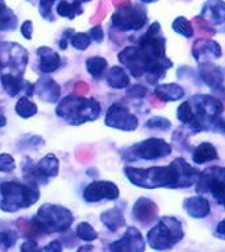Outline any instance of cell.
Wrapping results in <instances>:
<instances>
[{
    "mask_svg": "<svg viewBox=\"0 0 225 252\" xmlns=\"http://www.w3.org/2000/svg\"><path fill=\"white\" fill-rule=\"evenodd\" d=\"M117 58L133 78L145 76L146 82L154 86L174 66L173 61L166 55V38L162 35L161 24L158 21L148 28L136 46L124 47Z\"/></svg>",
    "mask_w": 225,
    "mask_h": 252,
    "instance_id": "1",
    "label": "cell"
},
{
    "mask_svg": "<svg viewBox=\"0 0 225 252\" xmlns=\"http://www.w3.org/2000/svg\"><path fill=\"white\" fill-rule=\"evenodd\" d=\"M124 175L130 184L142 189H183L196 184L200 171L186 160L175 158L167 165H155L148 168L125 167Z\"/></svg>",
    "mask_w": 225,
    "mask_h": 252,
    "instance_id": "2",
    "label": "cell"
},
{
    "mask_svg": "<svg viewBox=\"0 0 225 252\" xmlns=\"http://www.w3.org/2000/svg\"><path fill=\"white\" fill-rule=\"evenodd\" d=\"M55 113L69 125L79 126L98 120L102 114V105L95 97L67 94L58 101Z\"/></svg>",
    "mask_w": 225,
    "mask_h": 252,
    "instance_id": "3",
    "label": "cell"
},
{
    "mask_svg": "<svg viewBox=\"0 0 225 252\" xmlns=\"http://www.w3.org/2000/svg\"><path fill=\"white\" fill-rule=\"evenodd\" d=\"M39 197V185L29 181L7 180L0 183V210L4 213H16L31 208L38 202Z\"/></svg>",
    "mask_w": 225,
    "mask_h": 252,
    "instance_id": "4",
    "label": "cell"
},
{
    "mask_svg": "<svg viewBox=\"0 0 225 252\" xmlns=\"http://www.w3.org/2000/svg\"><path fill=\"white\" fill-rule=\"evenodd\" d=\"M73 222L74 214L70 209L57 204L41 205L37 213L31 218V224L41 235L69 231Z\"/></svg>",
    "mask_w": 225,
    "mask_h": 252,
    "instance_id": "5",
    "label": "cell"
},
{
    "mask_svg": "<svg viewBox=\"0 0 225 252\" xmlns=\"http://www.w3.org/2000/svg\"><path fill=\"white\" fill-rule=\"evenodd\" d=\"M185 238V228L181 220L174 216L158 218L153 227L146 234V243L155 251L173 250Z\"/></svg>",
    "mask_w": 225,
    "mask_h": 252,
    "instance_id": "6",
    "label": "cell"
},
{
    "mask_svg": "<svg viewBox=\"0 0 225 252\" xmlns=\"http://www.w3.org/2000/svg\"><path fill=\"white\" fill-rule=\"evenodd\" d=\"M188 101L193 113L192 122L187 126L191 133L211 131L213 121L220 117L224 110L223 102L216 96L209 94H193Z\"/></svg>",
    "mask_w": 225,
    "mask_h": 252,
    "instance_id": "7",
    "label": "cell"
},
{
    "mask_svg": "<svg viewBox=\"0 0 225 252\" xmlns=\"http://www.w3.org/2000/svg\"><path fill=\"white\" fill-rule=\"evenodd\" d=\"M173 153V146L163 138L150 137L140 141L128 149L122 150V159L126 161H157L170 157Z\"/></svg>",
    "mask_w": 225,
    "mask_h": 252,
    "instance_id": "8",
    "label": "cell"
},
{
    "mask_svg": "<svg viewBox=\"0 0 225 252\" xmlns=\"http://www.w3.org/2000/svg\"><path fill=\"white\" fill-rule=\"evenodd\" d=\"M195 185L199 194L209 193L215 202L225 210V167L211 165L205 168L200 172Z\"/></svg>",
    "mask_w": 225,
    "mask_h": 252,
    "instance_id": "9",
    "label": "cell"
},
{
    "mask_svg": "<svg viewBox=\"0 0 225 252\" xmlns=\"http://www.w3.org/2000/svg\"><path fill=\"white\" fill-rule=\"evenodd\" d=\"M148 21V12L141 4H126L111 16V24L120 32H137Z\"/></svg>",
    "mask_w": 225,
    "mask_h": 252,
    "instance_id": "10",
    "label": "cell"
},
{
    "mask_svg": "<svg viewBox=\"0 0 225 252\" xmlns=\"http://www.w3.org/2000/svg\"><path fill=\"white\" fill-rule=\"evenodd\" d=\"M104 124L107 127L120 131H134L138 127V118L129 110V108L121 102H113L107 109Z\"/></svg>",
    "mask_w": 225,
    "mask_h": 252,
    "instance_id": "11",
    "label": "cell"
},
{
    "mask_svg": "<svg viewBox=\"0 0 225 252\" xmlns=\"http://www.w3.org/2000/svg\"><path fill=\"white\" fill-rule=\"evenodd\" d=\"M120 197V188L113 181L94 180L84 187L82 198L87 204H99L102 201H116Z\"/></svg>",
    "mask_w": 225,
    "mask_h": 252,
    "instance_id": "12",
    "label": "cell"
},
{
    "mask_svg": "<svg viewBox=\"0 0 225 252\" xmlns=\"http://www.w3.org/2000/svg\"><path fill=\"white\" fill-rule=\"evenodd\" d=\"M159 208L148 197H138L132 208V218L141 227H149L158 220Z\"/></svg>",
    "mask_w": 225,
    "mask_h": 252,
    "instance_id": "13",
    "label": "cell"
},
{
    "mask_svg": "<svg viewBox=\"0 0 225 252\" xmlns=\"http://www.w3.org/2000/svg\"><path fill=\"white\" fill-rule=\"evenodd\" d=\"M146 247V240L137 227L126 228L125 234L117 240L110 243L108 250L113 252H142Z\"/></svg>",
    "mask_w": 225,
    "mask_h": 252,
    "instance_id": "14",
    "label": "cell"
},
{
    "mask_svg": "<svg viewBox=\"0 0 225 252\" xmlns=\"http://www.w3.org/2000/svg\"><path fill=\"white\" fill-rule=\"evenodd\" d=\"M201 19L213 25L216 31L225 32V1L224 0H207L203 4L200 13Z\"/></svg>",
    "mask_w": 225,
    "mask_h": 252,
    "instance_id": "15",
    "label": "cell"
},
{
    "mask_svg": "<svg viewBox=\"0 0 225 252\" xmlns=\"http://www.w3.org/2000/svg\"><path fill=\"white\" fill-rule=\"evenodd\" d=\"M199 76L201 82L205 83V86H208L212 90H220L223 87V82H224L223 70L221 67L215 64L209 59L199 62Z\"/></svg>",
    "mask_w": 225,
    "mask_h": 252,
    "instance_id": "16",
    "label": "cell"
},
{
    "mask_svg": "<svg viewBox=\"0 0 225 252\" xmlns=\"http://www.w3.org/2000/svg\"><path fill=\"white\" fill-rule=\"evenodd\" d=\"M182 208L185 209V212L191 218H195V220H203L211 214V204L207 200V197L203 194L185 198L182 202Z\"/></svg>",
    "mask_w": 225,
    "mask_h": 252,
    "instance_id": "17",
    "label": "cell"
},
{
    "mask_svg": "<svg viewBox=\"0 0 225 252\" xmlns=\"http://www.w3.org/2000/svg\"><path fill=\"white\" fill-rule=\"evenodd\" d=\"M35 94L43 102L55 104L61 98V86L54 79L42 78L35 84Z\"/></svg>",
    "mask_w": 225,
    "mask_h": 252,
    "instance_id": "18",
    "label": "cell"
},
{
    "mask_svg": "<svg viewBox=\"0 0 225 252\" xmlns=\"http://www.w3.org/2000/svg\"><path fill=\"white\" fill-rule=\"evenodd\" d=\"M37 57H38V70L41 74H53L62 64L59 53L49 46L38 47Z\"/></svg>",
    "mask_w": 225,
    "mask_h": 252,
    "instance_id": "19",
    "label": "cell"
},
{
    "mask_svg": "<svg viewBox=\"0 0 225 252\" xmlns=\"http://www.w3.org/2000/svg\"><path fill=\"white\" fill-rule=\"evenodd\" d=\"M223 55V49L216 41L213 39L200 38L196 39L192 45V57L197 62L208 59V57H212L215 59H219Z\"/></svg>",
    "mask_w": 225,
    "mask_h": 252,
    "instance_id": "20",
    "label": "cell"
},
{
    "mask_svg": "<svg viewBox=\"0 0 225 252\" xmlns=\"http://www.w3.org/2000/svg\"><path fill=\"white\" fill-rule=\"evenodd\" d=\"M154 94L162 102H175L185 97L186 91L178 83H159L154 88Z\"/></svg>",
    "mask_w": 225,
    "mask_h": 252,
    "instance_id": "21",
    "label": "cell"
},
{
    "mask_svg": "<svg viewBox=\"0 0 225 252\" xmlns=\"http://www.w3.org/2000/svg\"><path fill=\"white\" fill-rule=\"evenodd\" d=\"M219 159L216 146L211 142H201L192 150V161L197 165L207 164Z\"/></svg>",
    "mask_w": 225,
    "mask_h": 252,
    "instance_id": "22",
    "label": "cell"
},
{
    "mask_svg": "<svg viewBox=\"0 0 225 252\" xmlns=\"http://www.w3.org/2000/svg\"><path fill=\"white\" fill-rule=\"evenodd\" d=\"M100 220L104 224V227L111 232H117L120 228L125 227L126 220L124 212L118 208H112L100 214Z\"/></svg>",
    "mask_w": 225,
    "mask_h": 252,
    "instance_id": "23",
    "label": "cell"
},
{
    "mask_svg": "<svg viewBox=\"0 0 225 252\" xmlns=\"http://www.w3.org/2000/svg\"><path fill=\"white\" fill-rule=\"evenodd\" d=\"M107 84L113 90H126L130 86L128 71L121 66H112L106 72Z\"/></svg>",
    "mask_w": 225,
    "mask_h": 252,
    "instance_id": "24",
    "label": "cell"
},
{
    "mask_svg": "<svg viewBox=\"0 0 225 252\" xmlns=\"http://www.w3.org/2000/svg\"><path fill=\"white\" fill-rule=\"evenodd\" d=\"M0 82H1L3 90L7 92L9 97H16L27 84L24 82L23 75L15 74V72L1 74L0 75Z\"/></svg>",
    "mask_w": 225,
    "mask_h": 252,
    "instance_id": "25",
    "label": "cell"
},
{
    "mask_svg": "<svg viewBox=\"0 0 225 252\" xmlns=\"http://www.w3.org/2000/svg\"><path fill=\"white\" fill-rule=\"evenodd\" d=\"M36 164H37V168H38L39 172L42 173L47 180H50V179H54V177L58 176L59 160L55 154H46V155H45L38 163H36Z\"/></svg>",
    "mask_w": 225,
    "mask_h": 252,
    "instance_id": "26",
    "label": "cell"
},
{
    "mask_svg": "<svg viewBox=\"0 0 225 252\" xmlns=\"http://www.w3.org/2000/svg\"><path fill=\"white\" fill-rule=\"evenodd\" d=\"M82 4L83 3H80L79 0H73V1L59 0V3L55 7V12H57V15L63 17V19L74 20L75 17H78L84 12Z\"/></svg>",
    "mask_w": 225,
    "mask_h": 252,
    "instance_id": "27",
    "label": "cell"
},
{
    "mask_svg": "<svg viewBox=\"0 0 225 252\" xmlns=\"http://www.w3.org/2000/svg\"><path fill=\"white\" fill-rule=\"evenodd\" d=\"M86 70L91 75V78L102 79L108 70V61L100 55H94L86 59Z\"/></svg>",
    "mask_w": 225,
    "mask_h": 252,
    "instance_id": "28",
    "label": "cell"
},
{
    "mask_svg": "<svg viewBox=\"0 0 225 252\" xmlns=\"http://www.w3.org/2000/svg\"><path fill=\"white\" fill-rule=\"evenodd\" d=\"M23 176L25 181H29V183H33V184L37 185H43L49 183L46 177L38 171L37 164L33 160H31L29 158H27L23 163Z\"/></svg>",
    "mask_w": 225,
    "mask_h": 252,
    "instance_id": "29",
    "label": "cell"
},
{
    "mask_svg": "<svg viewBox=\"0 0 225 252\" xmlns=\"http://www.w3.org/2000/svg\"><path fill=\"white\" fill-rule=\"evenodd\" d=\"M15 112L20 118L28 120V118L35 117L36 114L38 113V106L36 105V102L32 101L28 96L24 94L16 102Z\"/></svg>",
    "mask_w": 225,
    "mask_h": 252,
    "instance_id": "30",
    "label": "cell"
},
{
    "mask_svg": "<svg viewBox=\"0 0 225 252\" xmlns=\"http://www.w3.org/2000/svg\"><path fill=\"white\" fill-rule=\"evenodd\" d=\"M171 28H173V31L177 34H179L186 39L193 38V35H195V29L192 27V23L187 17H185V16L175 17L173 20V23H171Z\"/></svg>",
    "mask_w": 225,
    "mask_h": 252,
    "instance_id": "31",
    "label": "cell"
},
{
    "mask_svg": "<svg viewBox=\"0 0 225 252\" xmlns=\"http://www.w3.org/2000/svg\"><path fill=\"white\" fill-rule=\"evenodd\" d=\"M75 235H76L78 239L83 240V242H86V243L95 242V240L99 238L98 231H96L88 222H80V223L76 226V228H75Z\"/></svg>",
    "mask_w": 225,
    "mask_h": 252,
    "instance_id": "32",
    "label": "cell"
},
{
    "mask_svg": "<svg viewBox=\"0 0 225 252\" xmlns=\"http://www.w3.org/2000/svg\"><path fill=\"white\" fill-rule=\"evenodd\" d=\"M145 127L148 130H154V131H169L173 127V124L169 118L163 117V116H153L149 120H146Z\"/></svg>",
    "mask_w": 225,
    "mask_h": 252,
    "instance_id": "33",
    "label": "cell"
},
{
    "mask_svg": "<svg viewBox=\"0 0 225 252\" xmlns=\"http://www.w3.org/2000/svg\"><path fill=\"white\" fill-rule=\"evenodd\" d=\"M17 16L11 8H5L0 12V32H12L17 27Z\"/></svg>",
    "mask_w": 225,
    "mask_h": 252,
    "instance_id": "34",
    "label": "cell"
},
{
    "mask_svg": "<svg viewBox=\"0 0 225 252\" xmlns=\"http://www.w3.org/2000/svg\"><path fill=\"white\" fill-rule=\"evenodd\" d=\"M19 239L17 230L11 227H1L0 228V247L4 250L13 247Z\"/></svg>",
    "mask_w": 225,
    "mask_h": 252,
    "instance_id": "35",
    "label": "cell"
},
{
    "mask_svg": "<svg viewBox=\"0 0 225 252\" xmlns=\"http://www.w3.org/2000/svg\"><path fill=\"white\" fill-rule=\"evenodd\" d=\"M177 118H178V121L181 122L183 126H188L189 124L192 122L193 113H192V108H191V104H189L188 100L181 102V105L178 106Z\"/></svg>",
    "mask_w": 225,
    "mask_h": 252,
    "instance_id": "36",
    "label": "cell"
},
{
    "mask_svg": "<svg viewBox=\"0 0 225 252\" xmlns=\"http://www.w3.org/2000/svg\"><path fill=\"white\" fill-rule=\"evenodd\" d=\"M91 42H92V39H91L90 34L88 33H82V32L80 33H74L70 38L71 46L74 47L75 50H87L90 47Z\"/></svg>",
    "mask_w": 225,
    "mask_h": 252,
    "instance_id": "37",
    "label": "cell"
},
{
    "mask_svg": "<svg viewBox=\"0 0 225 252\" xmlns=\"http://www.w3.org/2000/svg\"><path fill=\"white\" fill-rule=\"evenodd\" d=\"M58 0H39L38 1V12L39 16L45 19L46 21L53 23L55 20L54 15H53V7Z\"/></svg>",
    "mask_w": 225,
    "mask_h": 252,
    "instance_id": "38",
    "label": "cell"
},
{
    "mask_svg": "<svg viewBox=\"0 0 225 252\" xmlns=\"http://www.w3.org/2000/svg\"><path fill=\"white\" fill-rule=\"evenodd\" d=\"M16 169V160L11 154L1 153L0 154V172L11 173Z\"/></svg>",
    "mask_w": 225,
    "mask_h": 252,
    "instance_id": "39",
    "label": "cell"
},
{
    "mask_svg": "<svg viewBox=\"0 0 225 252\" xmlns=\"http://www.w3.org/2000/svg\"><path fill=\"white\" fill-rule=\"evenodd\" d=\"M148 94V88L142 84H132L126 88V96L134 100H142Z\"/></svg>",
    "mask_w": 225,
    "mask_h": 252,
    "instance_id": "40",
    "label": "cell"
},
{
    "mask_svg": "<svg viewBox=\"0 0 225 252\" xmlns=\"http://www.w3.org/2000/svg\"><path fill=\"white\" fill-rule=\"evenodd\" d=\"M20 33L24 38L31 41L33 38V21L32 20H24V23L20 27Z\"/></svg>",
    "mask_w": 225,
    "mask_h": 252,
    "instance_id": "41",
    "label": "cell"
},
{
    "mask_svg": "<svg viewBox=\"0 0 225 252\" xmlns=\"http://www.w3.org/2000/svg\"><path fill=\"white\" fill-rule=\"evenodd\" d=\"M88 34H90L91 39L96 43H102L103 39H104V31H103L102 25H95L88 31Z\"/></svg>",
    "mask_w": 225,
    "mask_h": 252,
    "instance_id": "42",
    "label": "cell"
},
{
    "mask_svg": "<svg viewBox=\"0 0 225 252\" xmlns=\"http://www.w3.org/2000/svg\"><path fill=\"white\" fill-rule=\"evenodd\" d=\"M20 250L25 252H31V251H38V250H42V248H39L38 243H37L36 240L27 239V240H24L23 243H21Z\"/></svg>",
    "mask_w": 225,
    "mask_h": 252,
    "instance_id": "43",
    "label": "cell"
},
{
    "mask_svg": "<svg viewBox=\"0 0 225 252\" xmlns=\"http://www.w3.org/2000/svg\"><path fill=\"white\" fill-rule=\"evenodd\" d=\"M211 131L219 134H225V118L217 117L212 124V127H211Z\"/></svg>",
    "mask_w": 225,
    "mask_h": 252,
    "instance_id": "44",
    "label": "cell"
},
{
    "mask_svg": "<svg viewBox=\"0 0 225 252\" xmlns=\"http://www.w3.org/2000/svg\"><path fill=\"white\" fill-rule=\"evenodd\" d=\"M62 248H63L62 242L58 239H54V240H51V242H49L45 247H42V251L59 252V251H62Z\"/></svg>",
    "mask_w": 225,
    "mask_h": 252,
    "instance_id": "45",
    "label": "cell"
},
{
    "mask_svg": "<svg viewBox=\"0 0 225 252\" xmlns=\"http://www.w3.org/2000/svg\"><path fill=\"white\" fill-rule=\"evenodd\" d=\"M213 236H216L217 239L225 240V218L219 222L215 227V231H213Z\"/></svg>",
    "mask_w": 225,
    "mask_h": 252,
    "instance_id": "46",
    "label": "cell"
},
{
    "mask_svg": "<svg viewBox=\"0 0 225 252\" xmlns=\"http://www.w3.org/2000/svg\"><path fill=\"white\" fill-rule=\"evenodd\" d=\"M7 125V117L4 114H0V129H3Z\"/></svg>",
    "mask_w": 225,
    "mask_h": 252,
    "instance_id": "47",
    "label": "cell"
},
{
    "mask_svg": "<svg viewBox=\"0 0 225 252\" xmlns=\"http://www.w3.org/2000/svg\"><path fill=\"white\" fill-rule=\"evenodd\" d=\"M5 8H7V3H5V0H0V12H3Z\"/></svg>",
    "mask_w": 225,
    "mask_h": 252,
    "instance_id": "48",
    "label": "cell"
},
{
    "mask_svg": "<svg viewBox=\"0 0 225 252\" xmlns=\"http://www.w3.org/2000/svg\"><path fill=\"white\" fill-rule=\"evenodd\" d=\"M92 246H83V247H80V248H78V251H83V250H84V251H87V250H92Z\"/></svg>",
    "mask_w": 225,
    "mask_h": 252,
    "instance_id": "49",
    "label": "cell"
},
{
    "mask_svg": "<svg viewBox=\"0 0 225 252\" xmlns=\"http://www.w3.org/2000/svg\"><path fill=\"white\" fill-rule=\"evenodd\" d=\"M144 4H153V3H157L158 0H141Z\"/></svg>",
    "mask_w": 225,
    "mask_h": 252,
    "instance_id": "50",
    "label": "cell"
},
{
    "mask_svg": "<svg viewBox=\"0 0 225 252\" xmlns=\"http://www.w3.org/2000/svg\"><path fill=\"white\" fill-rule=\"evenodd\" d=\"M79 1H80V3H91L92 0H79Z\"/></svg>",
    "mask_w": 225,
    "mask_h": 252,
    "instance_id": "51",
    "label": "cell"
},
{
    "mask_svg": "<svg viewBox=\"0 0 225 252\" xmlns=\"http://www.w3.org/2000/svg\"><path fill=\"white\" fill-rule=\"evenodd\" d=\"M1 71H3V68H1V67H0V75H1Z\"/></svg>",
    "mask_w": 225,
    "mask_h": 252,
    "instance_id": "52",
    "label": "cell"
}]
</instances>
